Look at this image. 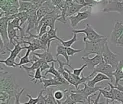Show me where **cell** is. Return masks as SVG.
<instances>
[{
    "label": "cell",
    "instance_id": "6da1fadb",
    "mask_svg": "<svg viewBox=\"0 0 123 104\" xmlns=\"http://www.w3.org/2000/svg\"><path fill=\"white\" fill-rule=\"evenodd\" d=\"M19 90V85L16 83V79L12 73L1 71L0 75V91L7 92L11 97H15Z\"/></svg>",
    "mask_w": 123,
    "mask_h": 104
},
{
    "label": "cell",
    "instance_id": "7a4b0ae2",
    "mask_svg": "<svg viewBox=\"0 0 123 104\" xmlns=\"http://www.w3.org/2000/svg\"><path fill=\"white\" fill-rule=\"evenodd\" d=\"M82 40L85 43V48L83 50V56H85V57H87L90 54H95V55L100 54V55H102L106 43H108L107 42L108 39H107L106 36L104 38L99 39L97 41H89V40H87L86 37H84Z\"/></svg>",
    "mask_w": 123,
    "mask_h": 104
},
{
    "label": "cell",
    "instance_id": "3957f363",
    "mask_svg": "<svg viewBox=\"0 0 123 104\" xmlns=\"http://www.w3.org/2000/svg\"><path fill=\"white\" fill-rule=\"evenodd\" d=\"M102 56H103V59L104 61L109 64V65H111L113 68L116 69V67L118 66L119 62H120V55L117 54V53H114L112 52L111 50H110V48L108 46V43H106L105 45V48H104V51L102 53Z\"/></svg>",
    "mask_w": 123,
    "mask_h": 104
},
{
    "label": "cell",
    "instance_id": "277c9868",
    "mask_svg": "<svg viewBox=\"0 0 123 104\" xmlns=\"http://www.w3.org/2000/svg\"><path fill=\"white\" fill-rule=\"evenodd\" d=\"M73 33H84L86 36L85 37L87 38V40L89 41H97V40H99V39H102L104 38L105 36H103V35H100V34H98V32H96L95 30L93 29V27H92L90 24H86V27L84 29H73Z\"/></svg>",
    "mask_w": 123,
    "mask_h": 104
},
{
    "label": "cell",
    "instance_id": "5b68a950",
    "mask_svg": "<svg viewBox=\"0 0 123 104\" xmlns=\"http://www.w3.org/2000/svg\"><path fill=\"white\" fill-rule=\"evenodd\" d=\"M114 71H115V68H113L111 65L107 64L105 61H103L102 63H100L93 70V72H92V73H93L94 75L97 74V73H102V74H104V75H106V76L109 77L110 82L115 83V81H114V79H115L114 78Z\"/></svg>",
    "mask_w": 123,
    "mask_h": 104
},
{
    "label": "cell",
    "instance_id": "8992f818",
    "mask_svg": "<svg viewBox=\"0 0 123 104\" xmlns=\"http://www.w3.org/2000/svg\"><path fill=\"white\" fill-rule=\"evenodd\" d=\"M103 12L104 13L118 12L120 14H123V1L122 0H111V1L107 2L103 9Z\"/></svg>",
    "mask_w": 123,
    "mask_h": 104
},
{
    "label": "cell",
    "instance_id": "52a82bcc",
    "mask_svg": "<svg viewBox=\"0 0 123 104\" xmlns=\"http://www.w3.org/2000/svg\"><path fill=\"white\" fill-rule=\"evenodd\" d=\"M91 15V11L90 10H86V11H82V12H79V13L73 15V16H70L68 17V19L70 21V26L74 29L79 23H80L81 21L87 19V18H89Z\"/></svg>",
    "mask_w": 123,
    "mask_h": 104
},
{
    "label": "cell",
    "instance_id": "ba28073f",
    "mask_svg": "<svg viewBox=\"0 0 123 104\" xmlns=\"http://www.w3.org/2000/svg\"><path fill=\"white\" fill-rule=\"evenodd\" d=\"M56 9V7L53 5V3L51 2V0H48L47 2H45L41 7L37 10V17H38V24L41 21V19L43 17H45L46 15H48L49 13H51L52 11H54Z\"/></svg>",
    "mask_w": 123,
    "mask_h": 104
},
{
    "label": "cell",
    "instance_id": "9c48e42d",
    "mask_svg": "<svg viewBox=\"0 0 123 104\" xmlns=\"http://www.w3.org/2000/svg\"><path fill=\"white\" fill-rule=\"evenodd\" d=\"M81 59L84 61V63L87 65V67L89 69H91L92 71H93L96 67L99 65L100 63H102L103 61H104V59H103V56L102 55H100V54H98V55H95L94 57H92V58H90V57H85V56H82L81 57Z\"/></svg>",
    "mask_w": 123,
    "mask_h": 104
},
{
    "label": "cell",
    "instance_id": "30bf717a",
    "mask_svg": "<svg viewBox=\"0 0 123 104\" xmlns=\"http://www.w3.org/2000/svg\"><path fill=\"white\" fill-rule=\"evenodd\" d=\"M123 34V23L120 21H115L114 23V28L110 35V42L112 44H117L118 39L121 37V35Z\"/></svg>",
    "mask_w": 123,
    "mask_h": 104
},
{
    "label": "cell",
    "instance_id": "8fae6325",
    "mask_svg": "<svg viewBox=\"0 0 123 104\" xmlns=\"http://www.w3.org/2000/svg\"><path fill=\"white\" fill-rule=\"evenodd\" d=\"M38 27V17H37V10L32 11L29 13V18L27 21V28H26V34H30V30L37 29Z\"/></svg>",
    "mask_w": 123,
    "mask_h": 104
},
{
    "label": "cell",
    "instance_id": "7c38bea8",
    "mask_svg": "<svg viewBox=\"0 0 123 104\" xmlns=\"http://www.w3.org/2000/svg\"><path fill=\"white\" fill-rule=\"evenodd\" d=\"M100 88H101L100 86L90 87V86H88V84H87V83H84L82 89H74L73 91H74V92H76V93H80V94L84 95L86 98H88L89 96L94 95V93H96L97 91L99 92V89H100Z\"/></svg>",
    "mask_w": 123,
    "mask_h": 104
},
{
    "label": "cell",
    "instance_id": "4fadbf2b",
    "mask_svg": "<svg viewBox=\"0 0 123 104\" xmlns=\"http://www.w3.org/2000/svg\"><path fill=\"white\" fill-rule=\"evenodd\" d=\"M38 10L35 6L29 1H25V0H20L19 1V12H30Z\"/></svg>",
    "mask_w": 123,
    "mask_h": 104
},
{
    "label": "cell",
    "instance_id": "5bb4252c",
    "mask_svg": "<svg viewBox=\"0 0 123 104\" xmlns=\"http://www.w3.org/2000/svg\"><path fill=\"white\" fill-rule=\"evenodd\" d=\"M41 83H43V89L47 90L48 87L50 86H59V85H62L63 83L60 82L57 78H50V79H47V78H43L40 80Z\"/></svg>",
    "mask_w": 123,
    "mask_h": 104
},
{
    "label": "cell",
    "instance_id": "9a60e30c",
    "mask_svg": "<svg viewBox=\"0 0 123 104\" xmlns=\"http://www.w3.org/2000/svg\"><path fill=\"white\" fill-rule=\"evenodd\" d=\"M32 55H35V56L39 57L40 59H43L47 63H53V62H57V59H55L53 57V55L51 54L50 51H45L43 53H36V52H33Z\"/></svg>",
    "mask_w": 123,
    "mask_h": 104
},
{
    "label": "cell",
    "instance_id": "2e32d148",
    "mask_svg": "<svg viewBox=\"0 0 123 104\" xmlns=\"http://www.w3.org/2000/svg\"><path fill=\"white\" fill-rule=\"evenodd\" d=\"M107 85L110 87L109 90L112 92V94H113V96H114L115 101H118V102H120V103L123 104V92H122V91H119L117 88L115 87V85H113L110 81L107 82Z\"/></svg>",
    "mask_w": 123,
    "mask_h": 104
},
{
    "label": "cell",
    "instance_id": "e0dca14e",
    "mask_svg": "<svg viewBox=\"0 0 123 104\" xmlns=\"http://www.w3.org/2000/svg\"><path fill=\"white\" fill-rule=\"evenodd\" d=\"M45 61L43 60V59H39L38 61H36V62H34L31 66L30 67H28L27 65H23V66H21L20 68H22V69H24L26 72H27V74H31V72H35L36 70H37L38 68H40L41 67V65L44 63Z\"/></svg>",
    "mask_w": 123,
    "mask_h": 104
},
{
    "label": "cell",
    "instance_id": "ac0fdd59",
    "mask_svg": "<svg viewBox=\"0 0 123 104\" xmlns=\"http://www.w3.org/2000/svg\"><path fill=\"white\" fill-rule=\"evenodd\" d=\"M68 91H69L70 97H71L72 100L74 101L75 103H86V102L88 103V99L86 98L84 95H82L80 93H76L72 89H68Z\"/></svg>",
    "mask_w": 123,
    "mask_h": 104
},
{
    "label": "cell",
    "instance_id": "d6986e66",
    "mask_svg": "<svg viewBox=\"0 0 123 104\" xmlns=\"http://www.w3.org/2000/svg\"><path fill=\"white\" fill-rule=\"evenodd\" d=\"M104 80H106V81L109 80V81H110V79H109L108 76L102 74V73H97V74L95 75V77H94L93 79H91V80H89V81L87 82V84H88V86H90V87H96V86H95L96 83L101 82V81H104Z\"/></svg>",
    "mask_w": 123,
    "mask_h": 104
},
{
    "label": "cell",
    "instance_id": "ffe728a7",
    "mask_svg": "<svg viewBox=\"0 0 123 104\" xmlns=\"http://www.w3.org/2000/svg\"><path fill=\"white\" fill-rule=\"evenodd\" d=\"M59 55H62V56L66 59V63L68 64V66L72 69V67L69 64V56H68V54H67L66 47L62 44H57V47H56V55H55V56H59Z\"/></svg>",
    "mask_w": 123,
    "mask_h": 104
},
{
    "label": "cell",
    "instance_id": "44dd1931",
    "mask_svg": "<svg viewBox=\"0 0 123 104\" xmlns=\"http://www.w3.org/2000/svg\"><path fill=\"white\" fill-rule=\"evenodd\" d=\"M83 7L82 5L80 4H77L75 2H73L71 3V5L69 6V8H68V12H67V18L70 17V16H73V15H75L77 13H79L80 12V9Z\"/></svg>",
    "mask_w": 123,
    "mask_h": 104
},
{
    "label": "cell",
    "instance_id": "7402d4cb",
    "mask_svg": "<svg viewBox=\"0 0 123 104\" xmlns=\"http://www.w3.org/2000/svg\"><path fill=\"white\" fill-rule=\"evenodd\" d=\"M24 49V47H23V45L20 43V42H18V43L15 45V47L14 48H12V50L10 51V58L11 59H13V60H15L17 57H18V55H19V53L21 52V50H23Z\"/></svg>",
    "mask_w": 123,
    "mask_h": 104
},
{
    "label": "cell",
    "instance_id": "603a6c76",
    "mask_svg": "<svg viewBox=\"0 0 123 104\" xmlns=\"http://www.w3.org/2000/svg\"><path fill=\"white\" fill-rule=\"evenodd\" d=\"M16 18L20 20V25L21 27H24L25 25V22L28 21V18H29V13L28 12H18L16 14Z\"/></svg>",
    "mask_w": 123,
    "mask_h": 104
},
{
    "label": "cell",
    "instance_id": "cb8c5ba5",
    "mask_svg": "<svg viewBox=\"0 0 123 104\" xmlns=\"http://www.w3.org/2000/svg\"><path fill=\"white\" fill-rule=\"evenodd\" d=\"M41 69L40 68H38L37 70H36L35 72H34V75H32V74H28L29 75V77H31V82H34V83H37V81L39 80H41V79H43L44 78V76H42V74H41Z\"/></svg>",
    "mask_w": 123,
    "mask_h": 104
},
{
    "label": "cell",
    "instance_id": "d4e9b609",
    "mask_svg": "<svg viewBox=\"0 0 123 104\" xmlns=\"http://www.w3.org/2000/svg\"><path fill=\"white\" fill-rule=\"evenodd\" d=\"M0 63L1 64H5L6 66H8V67H13V68H16V67H19V63H16L15 62V60L13 59H11L10 57H8L7 59H5V60H0Z\"/></svg>",
    "mask_w": 123,
    "mask_h": 104
},
{
    "label": "cell",
    "instance_id": "484cf974",
    "mask_svg": "<svg viewBox=\"0 0 123 104\" xmlns=\"http://www.w3.org/2000/svg\"><path fill=\"white\" fill-rule=\"evenodd\" d=\"M30 52H31L30 50H27L26 54L20 58V61H19V67H21V66H23V65H25V64L34 63L32 60H30V59H29V54H30Z\"/></svg>",
    "mask_w": 123,
    "mask_h": 104
},
{
    "label": "cell",
    "instance_id": "4316f807",
    "mask_svg": "<svg viewBox=\"0 0 123 104\" xmlns=\"http://www.w3.org/2000/svg\"><path fill=\"white\" fill-rule=\"evenodd\" d=\"M77 41V34L76 33H73V37L71 38V39H69V40H66V41H64L63 39L60 41V43L62 44V45H64L65 47H71L72 46V44L73 43H75V42Z\"/></svg>",
    "mask_w": 123,
    "mask_h": 104
},
{
    "label": "cell",
    "instance_id": "83f0119b",
    "mask_svg": "<svg viewBox=\"0 0 123 104\" xmlns=\"http://www.w3.org/2000/svg\"><path fill=\"white\" fill-rule=\"evenodd\" d=\"M99 92L102 94V96H104L106 99H109V100H111V101H115L114 99V96L112 94V92L110 90H106V89H103L102 87L99 89Z\"/></svg>",
    "mask_w": 123,
    "mask_h": 104
},
{
    "label": "cell",
    "instance_id": "f1b7e54d",
    "mask_svg": "<svg viewBox=\"0 0 123 104\" xmlns=\"http://www.w3.org/2000/svg\"><path fill=\"white\" fill-rule=\"evenodd\" d=\"M55 99L57 101H62L64 98H66V90L62 91V90H56L55 92L53 93Z\"/></svg>",
    "mask_w": 123,
    "mask_h": 104
},
{
    "label": "cell",
    "instance_id": "f546056e",
    "mask_svg": "<svg viewBox=\"0 0 123 104\" xmlns=\"http://www.w3.org/2000/svg\"><path fill=\"white\" fill-rule=\"evenodd\" d=\"M11 98H13V97H11L7 92L0 91V102H6V101H8Z\"/></svg>",
    "mask_w": 123,
    "mask_h": 104
},
{
    "label": "cell",
    "instance_id": "4dcf8cb0",
    "mask_svg": "<svg viewBox=\"0 0 123 104\" xmlns=\"http://www.w3.org/2000/svg\"><path fill=\"white\" fill-rule=\"evenodd\" d=\"M28 1H29V2H31L37 9H39L43 4L48 1V0H28Z\"/></svg>",
    "mask_w": 123,
    "mask_h": 104
},
{
    "label": "cell",
    "instance_id": "1f68e13d",
    "mask_svg": "<svg viewBox=\"0 0 123 104\" xmlns=\"http://www.w3.org/2000/svg\"><path fill=\"white\" fill-rule=\"evenodd\" d=\"M86 67H87V65L86 64H84L83 66H81L80 68H72V73L73 74H74L75 76H80L81 75V73L83 72V70H84V68H86Z\"/></svg>",
    "mask_w": 123,
    "mask_h": 104
},
{
    "label": "cell",
    "instance_id": "d6a6232c",
    "mask_svg": "<svg viewBox=\"0 0 123 104\" xmlns=\"http://www.w3.org/2000/svg\"><path fill=\"white\" fill-rule=\"evenodd\" d=\"M66 50H67V54H68V56H72V55H74L76 53H79L81 52L82 50L81 49H74V48H71V47H66Z\"/></svg>",
    "mask_w": 123,
    "mask_h": 104
},
{
    "label": "cell",
    "instance_id": "836d02e7",
    "mask_svg": "<svg viewBox=\"0 0 123 104\" xmlns=\"http://www.w3.org/2000/svg\"><path fill=\"white\" fill-rule=\"evenodd\" d=\"M23 92H24V88H21L20 91H19V93H18V94L14 97V98H15V99H14V104H27L26 102H25V103H20V101H19V100H20V96L22 95Z\"/></svg>",
    "mask_w": 123,
    "mask_h": 104
},
{
    "label": "cell",
    "instance_id": "e575fe53",
    "mask_svg": "<svg viewBox=\"0 0 123 104\" xmlns=\"http://www.w3.org/2000/svg\"><path fill=\"white\" fill-rule=\"evenodd\" d=\"M27 97L29 98V101L26 102L27 104H37L38 101H39V97H38V96L36 97V98H33V97L30 95V94H27Z\"/></svg>",
    "mask_w": 123,
    "mask_h": 104
},
{
    "label": "cell",
    "instance_id": "d590c367",
    "mask_svg": "<svg viewBox=\"0 0 123 104\" xmlns=\"http://www.w3.org/2000/svg\"><path fill=\"white\" fill-rule=\"evenodd\" d=\"M44 89L43 90H41L40 92H39V95H38V97H39V101H38V103L37 104H45L46 103V99H45V96H43V92H44Z\"/></svg>",
    "mask_w": 123,
    "mask_h": 104
},
{
    "label": "cell",
    "instance_id": "8d00e7d4",
    "mask_svg": "<svg viewBox=\"0 0 123 104\" xmlns=\"http://www.w3.org/2000/svg\"><path fill=\"white\" fill-rule=\"evenodd\" d=\"M64 1V0H51V2L53 3V5L55 6V7H58V6L62 3Z\"/></svg>",
    "mask_w": 123,
    "mask_h": 104
},
{
    "label": "cell",
    "instance_id": "74e56055",
    "mask_svg": "<svg viewBox=\"0 0 123 104\" xmlns=\"http://www.w3.org/2000/svg\"><path fill=\"white\" fill-rule=\"evenodd\" d=\"M117 46H119V47H123V34L121 35V37L118 39V41H117V44H116Z\"/></svg>",
    "mask_w": 123,
    "mask_h": 104
},
{
    "label": "cell",
    "instance_id": "f35d334b",
    "mask_svg": "<svg viewBox=\"0 0 123 104\" xmlns=\"http://www.w3.org/2000/svg\"><path fill=\"white\" fill-rule=\"evenodd\" d=\"M102 96V94L99 92L98 93V95L96 96V98H95V100L93 101V104H99V100H100V97Z\"/></svg>",
    "mask_w": 123,
    "mask_h": 104
},
{
    "label": "cell",
    "instance_id": "ab89813d",
    "mask_svg": "<svg viewBox=\"0 0 123 104\" xmlns=\"http://www.w3.org/2000/svg\"><path fill=\"white\" fill-rule=\"evenodd\" d=\"M0 104H14V101H12V98H11L6 102H0Z\"/></svg>",
    "mask_w": 123,
    "mask_h": 104
},
{
    "label": "cell",
    "instance_id": "60d3db41",
    "mask_svg": "<svg viewBox=\"0 0 123 104\" xmlns=\"http://www.w3.org/2000/svg\"><path fill=\"white\" fill-rule=\"evenodd\" d=\"M115 87L117 88L119 91H122V92H123V85H121V84H118L117 86H115Z\"/></svg>",
    "mask_w": 123,
    "mask_h": 104
},
{
    "label": "cell",
    "instance_id": "b9f144b4",
    "mask_svg": "<svg viewBox=\"0 0 123 104\" xmlns=\"http://www.w3.org/2000/svg\"><path fill=\"white\" fill-rule=\"evenodd\" d=\"M111 100H109V99H106V104H122V103H120V102H118V103H115L114 101H112V102H110Z\"/></svg>",
    "mask_w": 123,
    "mask_h": 104
},
{
    "label": "cell",
    "instance_id": "7bdbcfd3",
    "mask_svg": "<svg viewBox=\"0 0 123 104\" xmlns=\"http://www.w3.org/2000/svg\"><path fill=\"white\" fill-rule=\"evenodd\" d=\"M94 1H95V2H97V3H98V2H101V1H103V0H94Z\"/></svg>",
    "mask_w": 123,
    "mask_h": 104
},
{
    "label": "cell",
    "instance_id": "ee69618b",
    "mask_svg": "<svg viewBox=\"0 0 123 104\" xmlns=\"http://www.w3.org/2000/svg\"><path fill=\"white\" fill-rule=\"evenodd\" d=\"M109 1H111V0H106V3H107V2H109ZM122 1H123V0H122Z\"/></svg>",
    "mask_w": 123,
    "mask_h": 104
},
{
    "label": "cell",
    "instance_id": "f6af8a7d",
    "mask_svg": "<svg viewBox=\"0 0 123 104\" xmlns=\"http://www.w3.org/2000/svg\"><path fill=\"white\" fill-rule=\"evenodd\" d=\"M25 1H28V0H25Z\"/></svg>",
    "mask_w": 123,
    "mask_h": 104
}]
</instances>
